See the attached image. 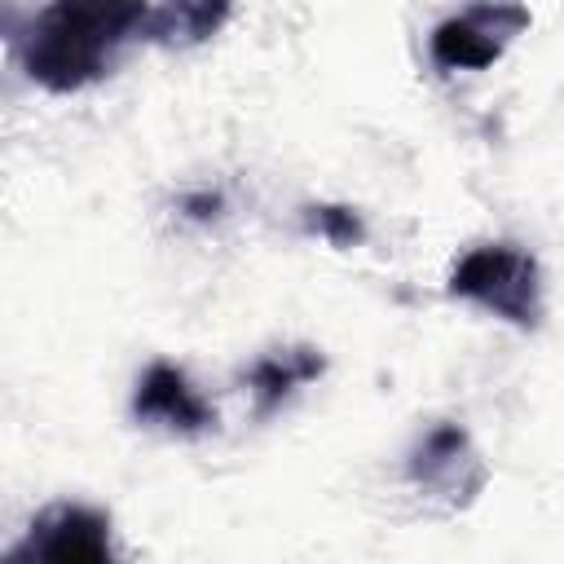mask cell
I'll return each mask as SVG.
<instances>
[{"instance_id": "cell-1", "label": "cell", "mask_w": 564, "mask_h": 564, "mask_svg": "<svg viewBox=\"0 0 564 564\" xmlns=\"http://www.w3.org/2000/svg\"><path fill=\"white\" fill-rule=\"evenodd\" d=\"M128 40H145V4H48L18 35L26 75L48 93H79L97 84Z\"/></svg>"}, {"instance_id": "cell-2", "label": "cell", "mask_w": 564, "mask_h": 564, "mask_svg": "<svg viewBox=\"0 0 564 564\" xmlns=\"http://www.w3.org/2000/svg\"><path fill=\"white\" fill-rule=\"evenodd\" d=\"M449 295L520 330H533L542 322V273H538V260L516 242L471 247L449 273Z\"/></svg>"}, {"instance_id": "cell-3", "label": "cell", "mask_w": 564, "mask_h": 564, "mask_svg": "<svg viewBox=\"0 0 564 564\" xmlns=\"http://www.w3.org/2000/svg\"><path fill=\"white\" fill-rule=\"evenodd\" d=\"M4 564H115L110 516L84 502H53L9 546Z\"/></svg>"}, {"instance_id": "cell-4", "label": "cell", "mask_w": 564, "mask_h": 564, "mask_svg": "<svg viewBox=\"0 0 564 564\" xmlns=\"http://www.w3.org/2000/svg\"><path fill=\"white\" fill-rule=\"evenodd\" d=\"M405 476L414 489L441 498L445 507H467L485 489V463L458 423L427 427L405 458Z\"/></svg>"}, {"instance_id": "cell-5", "label": "cell", "mask_w": 564, "mask_h": 564, "mask_svg": "<svg viewBox=\"0 0 564 564\" xmlns=\"http://www.w3.org/2000/svg\"><path fill=\"white\" fill-rule=\"evenodd\" d=\"M529 26V9L516 4H471L445 18L432 31V62L441 70H485L502 57V48Z\"/></svg>"}, {"instance_id": "cell-6", "label": "cell", "mask_w": 564, "mask_h": 564, "mask_svg": "<svg viewBox=\"0 0 564 564\" xmlns=\"http://www.w3.org/2000/svg\"><path fill=\"white\" fill-rule=\"evenodd\" d=\"M132 414L141 423L163 427V432H176V436H203V432L216 427L212 401L172 361L145 366V375L137 379V392H132Z\"/></svg>"}, {"instance_id": "cell-7", "label": "cell", "mask_w": 564, "mask_h": 564, "mask_svg": "<svg viewBox=\"0 0 564 564\" xmlns=\"http://www.w3.org/2000/svg\"><path fill=\"white\" fill-rule=\"evenodd\" d=\"M322 370H326V357H322L317 348L300 344V348H278V352L256 357L242 379H247V388H251V397H256V414L264 419V414H273L295 388L313 383Z\"/></svg>"}, {"instance_id": "cell-8", "label": "cell", "mask_w": 564, "mask_h": 564, "mask_svg": "<svg viewBox=\"0 0 564 564\" xmlns=\"http://www.w3.org/2000/svg\"><path fill=\"white\" fill-rule=\"evenodd\" d=\"M229 18L225 4H145V40L198 44Z\"/></svg>"}, {"instance_id": "cell-9", "label": "cell", "mask_w": 564, "mask_h": 564, "mask_svg": "<svg viewBox=\"0 0 564 564\" xmlns=\"http://www.w3.org/2000/svg\"><path fill=\"white\" fill-rule=\"evenodd\" d=\"M308 229L317 234V238H326L330 247H357L361 238H366V225H361V216L352 212V207H339V203H317V207H308Z\"/></svg>"}]
</instances>
